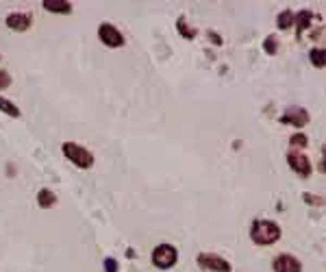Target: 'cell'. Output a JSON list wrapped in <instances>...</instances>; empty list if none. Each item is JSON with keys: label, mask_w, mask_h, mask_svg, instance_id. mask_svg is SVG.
Returning a JSON list of instances; mask_svg holds the SVG:
<instances>
[{"label": "cell", "mask_w": 326, "mask_h": 272, "mask_svg": "<svg viewBox=\"0 0 326 272\" xmlns=\"http://www.w3.org/2000/svg\"><path fill=\"white\" fill-rule=\"evenodd\" d=\"M250 235H252L254 244L268 246V244H274L281 237V226L276 222H270V220H257L252 224Z\"/></svg>", "instance_id": "1"}, {"label": "cell", "mask_w": 326, "mask_h": 272, "mask_svg": "<svg viewBox=\"0 0 326 272\" xmlns=\"http://www.w3.org/2000/svg\"><path fill=\"white\" fill-rule=\"evenodd\" d=\"M63 155L70 159L74 166H79V168H91V164H94V155H91V152L87 148L79 146V144H72V142H65L63 144Z\"/></svg>", "instance_id": "2"}, {"label": "cell", "mask_w": 326, "mask_h": 272, "mask_svg": "<svg viewBox=\"0 0 326 272\" xmlns=\"http://www.w3.org/2000/svg\"><path fill=\"white\" fill-rule=\"evenodd\" d=\"M176 259H178L176 248H174V246H170V244H159L157 248H154V253H152V261H154V266L161 268V270L172 268L174 263H176Z\"/></svg>", "instance_id": "3"}, {"label": "cell", "mask_w": 326, "mask_h": 272, "mask_svg": "<svg viewBox=\"0 0 326 272\" xmlns=\"http://www.w3.org/2000/svg\"><path fill=\"white\" fill-rule=\"evenodd\" d=\"M200 268H207L211 272H230V263L226 259H222L220 255H213V253H200L198 257H196Z\"/></svg>", "instance_id": "4"}, {"label": "cell", "mask_w": 326, "mask_h": 272, "mask_svg": "<svg viewBox=\"0 0 326 272\" xmlns=\"http://www.w3.org/2000/svg\"><path fill=\"white\" fill-rule=\"evenodd\" d=\"M98 35L102 39V44L109 46V48H120L124 44L122 33H120L115 27H111V24H102V27L98 29Z\"/></svg>", "instance_id": "5"}, {"label": "cell", "mask_w": 326, "mask_h": 272, "mask_svg": "<svg viewBox=\"0 0 326 272\" xmlns=\"http://www.w3.org/2000/svg\"><path fill=\"white\" fill-rule=\"evenodd\" d=\"M287 164L300 176H309V174H311V164H309V159L305 155H300V152H289V155H287Z\"/></svg>", "instance_id": "6"}, {"label": "cell", "mask_w": 326, "mask_h": 272, "mask_svg": "<svg viewBox=\"0 0 326 272\" xmlns=\"http://www.w3.org/2000/svg\"><path fill=\"white\" fill-rule=\"evenodd\" d=\"M272 268H274V272H302L300 261L296 257H291V255H281V257H276L272 263Z\"/></svg>", "instance_id": "7"}, {"label": "cell", "mask_w": 326, "mask_h": 272, "mask_svg": "<svg viewBox=\"0 0 326 272\" xmlns=\"http://www.w3.org/2000/svg\"><path fill=\"white\" fill-rule=\"evenodd\" d=\"M283 122H289V124H294V126H305L309 122V114L305 111L302 107H291L289 111L281 118Z\"/></svg>", "instance_id": "8"}, {"label": "cell", "mask_w": 326, "mask_h": 272, "mask_svg": "<svg viewBox=\"0 0 326 272\" xmlns=\"http://www.w3.org/2000/svg\"><path fill=\"white\" fill-rule=\"evenodd\" d=\"M7 27L13 29V31H27L31 27V15L27 13H11L7 18Z\"/></svg>", "instance_id": "9"}, {"label": "cell", "mask_w": 326, "mask_h": 272, "mask_svg": "<svg viewBox=\"0 0 326 272\" xmlns=\"http://www.w3.org/2000/svg\"><path fill=\"white\" fill-rule=\"evenodd\" d=\"M44 9L53 13H70L72 5L65 3V0H44Z\"/></svg>", "instance_id": "10"}, {"label": "cell", "mask_w": 326, "mask_h": 272, "mask_svg": "<svg viewBox=\"0 0 326 272\" xmlns=\"http://www.w3.org/2000/svg\"><path fill=\"white\" fill-rule=\"evenodd\" d=\"M37 202H39V207H44V209H48V207H53L55 202H57V196L50 190H39V194H37Z\"/></svg>", "instance_id": "11"}, {"label": "cell", "mask_w": 326, "mask_h": 272, "mask_svg": "<svg viewBox=\"0 0 326 272\" xmlns=\"http://www.w3.org/2000/svg\"><path fill=\"white\" fill-rule=\"evenodd\" d=\"M311 18H313V15L309 13V11H300V13H298V18H296V24H298V39L302 37V31L309 27Z\"/></svg>", "instance_id": "12"}, {"label": "cell", "mask_w": 326, "mask_h": 272, "mask_svg": "<svg viewBox=\"0 0 326 272\" xmlns=\"http://www.w3.org/2000/svg\"><path fill=\"white\" fill-rule=\"evenodd\" d=\"M0 111H5L7 116H11V118H18V116H20L18 107H15L13 103H9L7 98H3V96H0Z\"/></svg>", "instance_id": "13"}, {"label": "cell", "mask_w": 326, "mask_h": 272, "mask_svg": "<svg viewBox=\"0 0 326 272\" xmlns=\"http://www.w3.org/2000/svg\"><path fill=\"white\" fill-rule=\"evenodd\" d=\"M276 24H278V29H283V31H285V29H289L291 24H294V13H291L289 9H287V11H283V13L278 15Z\"/></svg>", "instance_id": "14"}, {"label": "cell", "mask_w": 326, "mask_h": 272, "mask_svg": "<svg viewBox=\"0 0 326 272\" xmlns=\"http://www.w3.org/2000/svg\"><path fill=\"white\" fill-rule=\"evenodd\" d=\"M311 63H313L315 67H322V65L326 63L324 50H322V48H313V50H311Z\"/></svg>", "instance_id": "15"}, {"label": "cell", "mask_w": 326, "mask_h": 272, "mask_svg": "<svg viewBox=\"0 0 326 272\" xmlns=\"http://www.w3.org/2000/svg\"><path fill=\"white\" fill-rule=\"evenodd\" d=\"M178 33H181L183 37H187V39H194V37H196V31L187 27V24H185V18L178 20Z\"/></svg>", "instance_id": "16"}, {"label": "cell", "mask_w": 326, "mask_h": 272, "mask_svg": "<svg viewBox=\"0 0 326 272\" xmlns=\"http://www.w3.org/2000/svg\"><path fill=\"white\" fill-rule=\"evenodd\" d=\"M289 144H291V146H296V148H305V146H307V135H302V133L291 135V138H289Z\"/></svg>", "instance_id": "17"}, {"label": "cell", "mask_w": 326, "mask_h": 272, "mask_svg": "<svg viewBox=\"0 0 326 272\" xmlns=\"http://www.w3.org/2000/svg\"><path fill=\"white\" fill-rule=\"evenodd\" d=\"M263 48H265V53H268V55H274V53H276V48H278V44H276V37H274V35L265 37V44H263Z\"/></svg>", "instance_id": "18"}, {"label": "cell", "mask_w": 326, "mask_h": 272, "mask_svg": "<svg viewBox=\"0 0 326 272\" xmlns=\"http://www.w3.org/2000/svg\"><path fill=\"white\" fill-rule=\"evenodd\" d=\"M9 83H11V76L7 74L5 70H0V89H7V87H9Z\"/></svg>", "instance_id": "19"}, {"label": "cell", "mask_w": 326, "mask_h": 272, "mask_svg": "<svg viewBox=\"0 0 326 272\" xmlns=\"http://www.w3.org/2000/svg\"><path fill=\"white\" fill-rule=\"evenodd\" d=\"M105 270H107V272H118V261L111 259V257L105 259Z\"/></svg>", "instance_id": "20"}, {"label": "cell", "mask_w": 326, "mask_h": 272, "mask_svg": "<svg viewBox=\"0 0 326 272\" xmlns=\"http://www.w3.org/2000/svg\"><path fill=\"white\" fill-rule=\"evenodd\" d=\"M305 200L315 202V205H322V200H317V196H313V194H305Z\"/></svg>", "instance_id": "21"}, {"label": "cell", "mask_w": 326, "mask_h": 272, "mask_svg": "<svg viewBox=\"0 0 326 272\" xmlns=\"http://www.w3.org/2000/svg\"><path fill=\"white\" fill-rule=\"evenodd\" d=\"M209 35H211V39H213V44H218V46L222 44V37H218L216 33H209Z\"/></svg>", "instance_id": "22"}]
</instances>
